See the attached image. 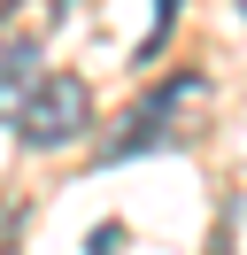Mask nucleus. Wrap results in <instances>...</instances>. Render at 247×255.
<instances>
[{"label": "nucleus", "mask_w": 247, "mask_h": 255, "mask_svg": "<svg viewBox=\"0 0 247 255\" xmlns=\"http://www.w3.org/2000/svg\"><path fill=\"white\" fill-rule=\"evenodd\" d=\"M0 255H15V224H0Z\"/></svg>", "instance_id": "5"}, {"label": "nucleus", "mask_w": 247, "mask_h": 255, "mask_svg": "<svg viewBox=\"0 0 247 255\" xmlns=\"http://www.w3.org/2000/svg\"><path fill=\"white\" fill-rule=\"evenodd\" d=\"M54 8H62V0H54Z\"/></svg>", "instance_id": "8"}, {"label": "nucleus", "mask_w": 247, "mask_h": 255, "mask_svg": "<svg viewBox=\"0 0 247 255\" xmlns=\"http://www.w3.org/2000/svg\"><path fill=\"white\" fill-rule=\"evenodd\" d=\"M8 8H15V0H0V16H8Z\"/></svg>", "instance_id": "6"}, {"label": "nucleus", "mask_w": 247, "mask_h": 255, "mask_svg": "<svg viewBox=\"0 0 247 255\" xmlns=\"http://www.w3.org/2000/svg\"><path fill=\"white\" fill-rule=\"evenodd\" d=\"M201 116H209V78H170V85L147 93V109L124 116V131L101 147V155L124 162V155H154V147H185L201 131Z\"/></svg>", "instance_id": "2"}, {"label": "nucleus", "mask_w": 247, "mask_h": 255, "mask_svg": "<svg viewBox=\"0 0 247 255\" xmlns=\"http://www.w3.org/2000/svg\"><path fill=\"white\" fill-rule=\"evenodd\" d=\"M85 124H93V93H85V78H70V70H46V78L15 101V116H8V131L23 147H39V155L46 147H70Z\"/></svg>", "instance_id": "3"}, {"label": "nucleus", "mask_w": 247, "mask_h": 255, "mask_svg": "<svg viewBox=\"0 0 247 255\" xmlns=\"http://www.w3.org/2000/svg\"><path fill=\"white\" fill-rule=\"evenodd\" d=\"M240 16H247V0H240Z\"/></svg>", "instance_id": "7"}, {"label": "nucleus", "mask_w": 247, "mask_h": 255, "mask_svg": "<svg viewBox=\"0 0 247 255\" xmlns=\"http://www.w3.org/2000/svg\"><path fill=\"white\" fill-rule=\"evenodd\" d=\"M39 78H46L39 70V31L15 23V8H8V16H0V124L15 116V101H23Z\"/></svg>", "instance_id": "4"}, {"label": "nucleus", "mask_w": 247, "mask_h": 255, "mask_svg": "<svg viewBox=\"0 0 247 255\" xmlns=\"http://www.w3.org/2000/svg\"><path fill=\"white\" fill-rule=\"evenodd\" d=\"M170 16H178V0H62V8H54V23H70L101 70L147 62V54L162 47Z\"/></svg>", "instance_id": "1"}]
</instances>
